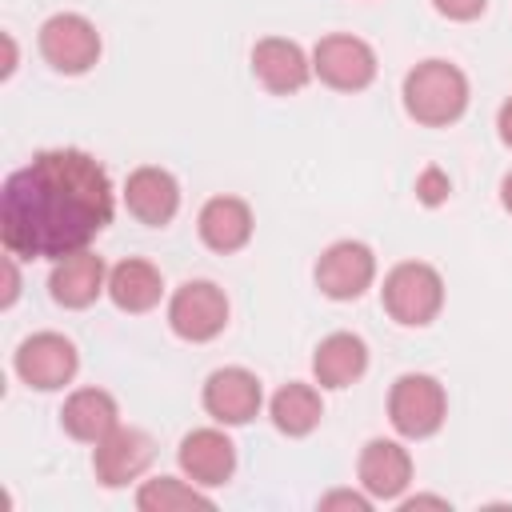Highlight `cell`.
Segmentation results:
<instances>
[{
  "label": "cell",
  "mask_w": 512,
  "mask_h": 512,
  "mask_svg": "<svg viewBox=\"0 0 512 512\" xmlns=\"http://www.w3.org/2000/svg\"><path fill=\"white\" fill-rule=\"evenodd\" d=\"M116 212L104 164L80 148H44L4 180L0 240L16 260H64L88 248Z\"/></svg>",
  "instance_id": "obj_1"
},
{
  "label": "cell",
  "mask_w": 512,
  "mask_h": 512,
  "mask_svg": "<svg viewBox=\"0 0 512 512\" xmlns=\"http://www.w3.org/2000/svg\"><path fill=\"white\" fill-rule=\"evenodd\" d=\"M404 112L424 128H448L468 112V76L452 60H420L404 76Z\"/></svg>",
  "instance_id": "obj_2"
},
{
  "label": "cell",
  "mask_w": 512,
  "mask_h": 512,
  "mask_svg": "<svg viewBox=\"0 0 512 512\" xmlns=\"http://www.w3.org/2000/svg\"><path fill=\"white\" fill-rule=\"evenodd\" d=\"M380 304L396 324L424 328L444 308V276L424 260H404L384 276Z\"/></svg>",
  "instance_id": "obj_3"
},
{
  "label": "cell",
  "mask_w": 512,
  "mask_h": 512,
  "mask_svg": "<svg viewBox=\"0 0 512 512\" xmlns=\"http://www.w3.org/2000/svg\"><path fill=\"white\" fill-rule=\"evenodd\" d=\"M448 416V396L444 384L428 372H404L388 388V420L404 440H424L440 432Z\"/></svg>",
  "instance_id": "obj_4"
},
{
  "label": "cell",
  "mask_w": 512,
  "mask_h": 512,
  "mask_svg": "<svg viewBox=\"0 0 512 512\" xmlns=\"http://www.w3.org/2000/svg\"><path fill=\"white\" fill-rule=\"evenodd\" d=\"M376 68L380 64H376L372 44L352 32L320 36L312 48V76H320V84L336 92H364L376 80Z\"/></svg>",
  "instance_id": "obj_5"
},
{
  "label": "cell",
  "mask_w": 512,
  "mask_h": 512,
  "mask_svg": "<svg viewBox=\"0 0 512 512\" xmlns=\"http://www.w3.org/2000/svg\"><path fill=\"white\" fill-rule=\"evenodd\" d=\"M168 328L188 344H208L228 328V296L212 280H188L168 300Z\"/></svg>",
  "instance_id": "obj_6"
},
{
  "label": "cell",
  "mask_w": 512,
  "mask_h": 512,
  "mask_svg": "<svg viewBox=\"0 0 512 512\" xmlns=\"http://www.w3.org/2000/svg\"><path fill=\"white\" fill-rule=\"evenodd\" d=\"M36 44H40V56L56 72H64V76H80V72H88L100 60V32L80 12H56V16H48L40 24Z\"/></svg>",
  "instance_id": "obj_7"
},
{
  "label": "cell",
  "mask_w": 512,
  "mask_h": 512,
  "mask_svg": "<svg viewBox=\"0 0 512 512\" xmlns=\"http://www.w3.org/2000/svg\"><path fill=\"white\" fill-rule=\"evenodd\" d=\"M16 376L36 388V392H56L64 384H72L76 368H80V352L68 336L60 332H32L28 340H20L16 356H12Z\"/></svg>",
  "instance_id": "obj_8"
},
{
  "label": "cell",
  "mask_w": 512,
  "mask_h": 512,
  "mask_svg": "<svg viewBox=\"0 0 512 512\" xmlns=\"http://www.w3.org/2000/svg\"><path fill=\"white\" fill-rule=\"evenodd\" d=\"M376 280V256L360 240H336L316 260V288L328 300H360Z\"/></svg>",
  "instance_id": "obj_9"
},
{
  "label": "cell",
  "mask_w": 512,
  "mask_h": 512,
  "mask_svg": "<svg viewBox=\"0 0 512 512\" xmlns=\"http://www.w3.org/2000/svg\"><path fill=\"white\" fill-rule=\"evenodd\" d=\"M200 400H204V412H208L216 424L240 428V424H248V420L260 412L264 388H260L256 372L232 364V368H216V372L204 380V396H200Z\"/></svg>",
  "instance_id": "obj_10"
},
{
  "label": "cell",
  "mask_w": 512,
  "mask_h": 512,
  "mask_svg": "<svg viewBox=\"0 0 512 512\" xmlns=\"http://www.w3.org/2000/svg\"><path fill=\"white\" fill-rule=\"evenodd\" d=\"M152 456H156V444L148 432L116 424L100 444H92V472L104 488H124L152 464Z\"/></svg>",
  "instance_id": "obj_11"
},
{
  "label": "cell",
  "mask_w": 512,
  "mask_h": 512,
  "mask_svg": "<svg viewBox=\"0 0 512 512\" xmlns=\"http://www.w3.org/2000/svg\"><path fill=\"white\" fill-rule=\"evenodd\" d=\"M252 76L272 96H292L312 80V56L288 36H264L252 48Z\"/></svg>",
  "instance_id": "obj_12"
},
{
  "label": "cell",
  "mask_w": 512,
  "mask_h": 512,
  "mask_svg": "<svg viewBox=\"0 0 512 512\" xmlns=\"http://www.w3.org/2000/svg\"><path fill=\"white\" fill-rule=\"evenodd\" d=\"M124 204H128V212H132L140 224L164 228V224H172V216L180 212V184H176V176H172L168 168H160V164H140V168H132L128 180H124Z\"/></svg>",
  "instance_id": "obj_13"
},
{
  "label": "cell",
  "mask_w": 512,
  "mask_h": 512,
  "mask_svg": "<svg viewBox=\"0 0 512 512\" xmlns=\"http://www.w3.org/2000/svg\"><path fill=\"white\" fill-rule=\"evenodd\" d=\"M180 472L200 488H220L236 472V444L220 428H192L176 448Z\"/></svg>",
  "instance_id": "obj_14"
},
{
  "label": "cell",
  "mask_w": 512,
  "mask_h": 512,
  "mask_svg": "<svg viewBox=\"0 0 512 512\" xmlns=\"http://www.w3.org/2000/svg\"><path fill=\"white\" fill-rule=\"evenodd\" d=\"M356 476H360V488L372 496V500H400L412 484V456L404 444L396 440H368L360 448V460H356Z\"/></svg>",
  "instance_id": "obj_15"
},
{
  "label": "cell",
  "mask_w": 512,
  "mask_h": 512,
  "mask_svg": "<svg viewBox=\"0 0 512 512\" xmlns=\"http://www.w3.org/2000/svg\"><path fill=\"white\" fill-rule=\"evenodd\" d=\"M48 292L60 308H88V304H96L100 292H108V268L96 252L80 248V252L52 264Z\"/></svg>",
  "instance_id": "obj_16"
},
{
  "label": "cell",
  "mask_w": 512,
  "mask_h": 512,
  "mask_svg": "<svg viewBox=\"0 0 512 512\" xmlns=\"http://www.w3.org/2000/svg\"><path fill=\"white\" fill-rule=\"evenodd\" d=\"M252 228H256L252 208H248V200H240V196H212V200H204V208H200V216H196L200 240H204L212 252H220V256L240 252V248L252 240Z\"/></svg>",
  "instance_id": "obj_17"
},
{
  "label": "cell",
  "mask_w": 512,
  "mask_h": 512,
  "mask_svg": "<svg viewBox=\"0 0 512 512\" xmlns=\"http://www.w3.org/2000/svg\"><path fill=\"white\" fill-rule=\"evenodd\" d=\"M60 424L72 440L80 444H100L116 424H120V404L112 392L104 388H76L64 408H60Z\"/></svg>",
  "instance_id": "obj_18"
},
{
  "label": "cell",
  "mask_w": 512,
  "mask_h": 512,
  "mask_svg": "<svg viewBox=\"0 0 512 512\" xmlns=\"http://www.w3.org/2000/svg\"><path fill=\"white\" fill-rule=\"evenodd\" d=\"M368 372V344L356 332H332L312 352V376L320 388H348Z\"/></svg>",
  "instance_id": "obj_19"
},
{
  "label": "cell",
  "mask_w": 512,
  "mask_h": 512,
  "mask_svg": "<svg viewBox=\"0 0 512 512\" xmlns=\"http://www.w3.org/2000/svg\"><path fill=\"white\" fill-rule=\"evenodd\" d=\"M160 296H164V276L156 264L128 256L108 268V300L120 312H152L160 304Z\"/></svg>",
  "instance_id": "obj_20"
},
{
  "label": "cell",
  "mask_w": 512,
  "mask_h": 512,
  "mask_svg": "<svg viewBox=\"0 0 512 512\" xmlns=\"http://www.w3.org/2000/svg\"><path fill=\"white\" fill-rule=\"evenodd\" d=\"M268 416L276 424V432L284 436H308L320 416H324V404H320V392L304 380H288L284 388H276V396L268 400Z\"/></svg>",
  "instance_id": "obj_21"
},
{
  "label": "cell",
  "mask_w": 512,
  "mask_h": 512,
  "mask_svg": "<svg viewBox=\"0 0 512 512\" xmlns=\"http://www.w3.org/2000/svg\"><path fill=\"white\" fill-rule=\"evenodd\" d=\"M136 508L140 512H188V508H212V496L200 492V484H192L188 476H156L144 480L136 492Z\"/></svg>",
  "instance_id": "obj_22"
},
{
  "label": "cell",
  "mask_w": 512,
  "mask_h": 512,
  "mask_svg": "<svg viewBox=\"0 0 512 512\" xmlns=\"http://www.w3.org/2000/svg\"><path fill=\"white\" fill-rule=\"evenodd\" d=\"M448 192H452V180H448V172H444V168L428 164V168L416 176V200H420V204L436 208V204H444V200H448Z\"/></svg>",
  "instance_id": "obj_23"
},
{
  "label": "cell",
  "mask_w": 512,
  "mask_h": 512,
  "mask_svg": "<svg viewBox=\"0 0 512 512\" xmlns=\"http://www.w3.org/2000/svg\"><path fill=\"white\" fill-rule=\"evenodd\" d=\"M432 8L440 12V16H448V20H476L484 8H488V0H432Z\"/></svg>",
  "instance_id": "obj_24"
},
{
  "label": "cell",
  "mask_w": 512,
  "mask_h": 512,
  "mask_svg": "<svg viewBox=\"0 0 512 512\" xmlns=\"http://www.w3.org/2000/svg\"><path fill=\"white\" fill-rule=\"evenodd\" d=\"M332 508H352V512H368L372 508V496L364 492H348V488H340V492H328L324 500H320V512H332Z\"/></svg>",
  "instance_id": "obj_25"
},
{
  "label": "cell",
  "mask_w": 512,
  "mask_h": 512,
  "mask_svg": "<svg viewBox=\"0 0 512 512\" xmlns=\"http://www.w3.org/2000/svg\"><path fill=\"white\" fill-rule=\"evenodd\" d=\"M16 296H20V272H16V256L8 252V260H4V308H12L16 304Z\"/></svg>",
  "instance_id": "obj_26"
},
{
  "label": "cell",
  "mask_w": 512,
  "mask_h": 512,
  "mask_svg": "<svg viewBox=\"0 0 512 512\" xmlns=\"http://www.w3.org/2000/svg\"><path fill=\"white\" fill-rule=\"evenodd\" d=\"M496 132H500V140L512 148V96L500 104V112H496Z\"/></svg>",
  "instance_id": "obj_27"
},
{
  "label": "cell",
  "mask_w": 512,
  "mask_h": 512,
  "mask_svg": "<svg viewBox=\"0 0 512 512\" xmlns=\"http://www.w3.org/2000/svg\"><path fill=\"white\" fill-rule=\"evenodd\" d=\"M428 504H432V508H448L444 496H408V500H400L404 512H412V508H428Z\"/></svg>",
  "instance_id": "obj_28"
},
{
  "label": "cell",
  "mask_w": 512,
  "mask_h": 512,
  "mask_svg": "<svg viewBox=\"0 0 512 512\" xmlns=\"http://www.w3.org/2000/svg\"><path fill=\"white\" fill-rule=\"evenodd\" d=\"M500 204H504V212H512V172L500 180Z\"/></svg>",
  "instance_id": "obj_29"
}]
</instances>
